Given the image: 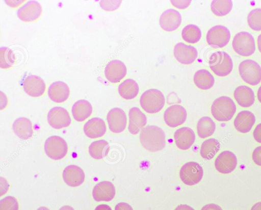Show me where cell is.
Segmentation results:
<instances>
[{"label":"cell","mask_w":261,"mask_h":210,"mask_svg":"<svg viewBox=\"0 0 261 210\" xmlns=\"http://www.w3.org/2000/svg\"><path fill=\"white\" fill-rule=\"evenodd\" d=\"M139 138L142 146L150 152L160 151L166 145L164 132L155 125H148L144 127L141 131Z\"/></svg>","instance_id":"cell-1"},{"label":"cell","mask_w":261,"mask_h":210,"mask_svg":"<svg viewBox=\"0 0 261 210\" xmlns=\"http://www.w3.org/2000/svg\"><path fill=\"white\" fill-rule=\"evenodd\" d=\"M236 112V106L231 98L222 96L216 98L211 106V113L219 121L230 120Z\"/></svg>","instance_id":"cell-2"},{"label":"cell","mask_w":261,"mask_h":210,"mask_svg":"<svg viewBox=\"0 0 261 210\" xmlns=\"http://www.w3.org/2000/svg\"><path fill=\"white\" fill-rule=\"evenodd\" d=\"M165 99L163 93L155 89H150L144 92L140 98L142 108L147 113L154 114L164 107Z\"/></svg>","instance_id":"cell-3"},{"label":"cell","mask_w":261,"mask_h":210,"mask_svg":"<svg viewBox=\"0 0 261 210\" xmlns=\"http://www.w3.org/2000/svg\"><path fill=\"white\" fill-rule=\"evenodd\" d=\"M208 64L213 72L219 76L228 75L233 68V62L230 56L223 51L213 52L210 57Z\"/></svg>","instance_id":"cell-4"},{"label":"cell","mask_w":261,"mask_h":210,"mask_svg":"<svg viewBox=\"0 0 261 210\" xmlns=\"http://www.w3.org/2000/svg\"><path fill=\"white\" fill-rule=\"evenodd\" d=\"M239 71L242 79L250 85L255 86L261 82V67L253 60L247 59L241 62Z\"/></svg>","instance_id":"cell-5"},{"label":"cell","mask_w":261,"mask_h":210,"mask_svg":"<svg viewBox=\"0 0 261 210\" xmlns=\"http://www.w3.org/2000/svg\"><path fill=\"white\" fill-rule=\"evenodd\" d=\"M232 46L239 55L248 57L252 55L255 50V44L253 36L247 32H241L233 37Z\"/></svg>","instance_id":"cell-6"},{"label":"cell","mask_w":261,"mask_h":210,"mask_svg":"<svg viewBox=\"0 0 261 210\" xmlns=\"http://www.w3.org/2000/svg\"><path fill=\"white\" fill-rule=\"evenodd\" d=\"M44 150L49 158L54 160H59L66 155L68 146L63 138L58 136H53L46 140Z\"/></svg>","instance_id":"cell-7"},{"label":"cell","mask_w":261,"mask_h":210,"mask_svg":"<svg viewBox=\"0 0 261 210\" xmlns=\"http://www.w3.org/2000/svg\"><path fill=\"white\" fill-rule=\"evenodd\" d=\"M203 175L202 167L197 163L190 162L181 168L179 176L181 181L188 186H193L201 180Z\"/></svg>","instance_id":"cell-8"},{"label":"cell","mask_w":261,"mask_h":210,"mask_svg":"<svg viewBox=\"0 0 261 210\" xmlns=\"http://www.w3.org/2000/svg\"><path fill=\"white\" fill-rule=\"evenodd\" d=\"M230 39L229 30L224 25H217L213 27L207 32L206 41L213 48H222L226 46Z\"/></svg>","instance_id":"cell-9"},{"label":"cell","mask_w":261,"mask_h":210,"mask_svg":"<svg viewBox=\"0 0 261 210\" xmlns=\"http://www.w3.org/2000/svg\"><path fill=\"white\" fill-rule=\"evenodd\" d=\"M47 121L49 124L55 129L68 127L71 122L68 111L61 107H54L49 111Z\"/></svg>","instance_id":"cell-10"},{"label":"cell","mask_w":261,"mask_h":210,"mask_svg":"<svg viewBox=\"0 0 261 210\" xmlns=\"http://www.w3.org/2000/svg\"><path fill=\"white\" fill-rule=\"evenodd\" d=\"M187 117L184 107L179 104H174L168 107L164 112V119L167 125L175 127L183 124Z\"/></svg>","instance_id":"cell-11"},{"label":"cell","mask_w":261,"mask_h":210,"mask_svg":"<svg viewBox=\"0 0 261 210\" xmlns=\"http://www.w3.org/2000/svg\"><path fill=\"white\" fill-rule=\"evenodd\" d=\"M107 120L109 129L113 133H121L126 127V115L120 108H114L110 110L107 114Z\"/></svg>","instance_id":"cell-12"},{"label":"cell","mask_w":261,"mask_h":210,"mask_svg":"<svg viewBox=\"0 0 261 210\" xmlns=\"http://www.w3.org/2000/svg\"><path fill=\"white\" fill-rule=\"evenodd\" d=\"M173 54L179 63L189 65L195 61L198 56V51L196 48L192 45L179 42L176 44L174 47Z\"/></svg>","instance_id":"cell-13"},{"label":"cell","mask_w":261,"mask_h":210,"mask_svg":"<svg viewBox=\"0 0 261 210\" xmlns=\"http://www.w3.org/2000/svg\"><path fill=\"white\" fill-rule=\"evenodd\" d=\"M22 86L25 92L34 97L42 95L46 88L44 81L40 77L35 75L27 76L23 81Z\"/></svg>","instance_id":"cell-14"},{"label":"cell","mask_w":261,"mask_h":210,"mask_svg":"<svg viewBox=\"0 0 261 210\" xmlns=\"http://www.w3.org/2000/svg\"><path fill=\"white\" fill-rule=\"evenodd\" d=\"M237 165V159L235 154L230 151H224L219 154L215 161L216 170L223 174L232 172Z\"/></svg>","instance_id":"cell-15"},{"label":"cell","mask_w":261,"mask_h":210,"mask_svg":"<svg viewBox=\"0 0 261 210\" xmlns=\"http://www.w3.org/2000/svg\"><path fill=\"white\" fill-rule=\"evenodd\" d=\"M127 69L124 63L118 60L109 62L105 69L107 79L113 83L119 82L126 74Z\"/></svg>","instance_id":"cell-16"},{"label":"cell","mask_w":261,"mask_h":210,"mask_svg":"<svg viewBox=\"0 0 261 210\" xmlns=\"http://www.w3.org/2000/svg\"><path fill=\"white\" fill-rule=\"evenodd\" d=\"M42 9L39 2L30 1L17 10V16L22 21L31 22L38 19L41 15Z\"/></svg>","instance_id":"cell-17"},{"label":"cell","mask_w":261,"mask_h":210,"mask_svg":"<svg viewBox=\"0 0 261 210\" xmlns=\"http://www.w3.org/2000/svg\"><path fill=\"white\" fill-rule=\"evenodd\" d=\"M181 22L180 14L173 9H168L163 12L159 19L160 27L167 32H172L176 30Z\"/></svg>","instance_id":"cell-18"},{"label":"cell","mask_w":261,"mask_h":210,"mask_svg":"<svg viewBox=\"0 0 261 210\" xmlns=\"http://www.w3.org/2000/svg\"><path fill=\"white\" fill-rule=\"evenodd\" d=\"M116 193L114 185L109 181H101L96 184L92 191V196L96 201H110Z\"/></svg>","instance_id":"cell-19"},{"label":"cell","mask_w":261,"mask_h":210,"mask_svg":"<svg viewBox=\"0 0 261 210\" xmlns=\"http://www.w3.org/2000/svg\"><path fill=\"white\" fill-rule=\"evenodd\" d=\"M64 182L69 186L75 187L80 186L85 180V173L79 166L71 165L67 166L62 174Z\"/></svg>","instance_id":"cell-20"},{"label":"cell","mask_w":261,"mask_h":210,"mask_svg":"<svg viewBox=\"0 0 261 210\" xmlns=\"http://www.w3.org/2000/svg\"><path fill=\"white\" fill-rule=\"evenodd\" d=\"M128 117V130L133 135L138 134L147 123L146 115L137 107L130 109Z\"/></svg>","instance_id":"cell-21"},{"label":"cell","mask_w":261,"mask_h":210,"mask_svg":"<svg viewBox=\"0 0 261 210\" xmlns=\"http://www.w3.org/2000/svg\"><path fill=\"white\" fill-rule=\"evenodd\" d=\"M176 146L180 149H189L195 140V134L188 127H182L176 130L174 135Z\"/></svg>","instance_id":"cell-22"},{"label":"cell","mask_w":261,"mask_h":210,"mask_svg":"<svg viewBox=\"0 0 261 210\" xmlns=\"http://www.w3.org/2000/svg\"><path fill=\"white\" fill-rule=\"evenodd\" d=\"M86 136L91 139H95L103 136L107 130L106 125L103 119L95 117L89 120L84 126Z\"/></svg>","instance_id":"cell-23"},{"label":"cell","mask_w":261,"mask_h":210,"mask_svg":"<svg viewBox=\"0 0 261 210\" xmlns=\"http://www.w3.org/2000/svg\"><path fill=\"white\" fill-rule=\"evenodd\" d=\"M69 94V87L65 83L61 81L54 82L48 89L49 98L56 103L64 102L68 99Z\"/></svg>","instance_id":"cell-24"},{"label":"cell","mask_w":261,"mask_h":210,"mask_svg":"<svg viewBox=\"0 0 261 210\" xmlns=\"http://www.w3.org/2000/svg\"><path fill=\"white\" fill-rule=\"evenodd\" d=\"M255 122L254 114L249 111H242L239 112L234 120V126L239 132H249Z\"/></svg>","instance_id":"cell-25"},{"label":"cell","mask_w":261,"mask_h":210,"mask_svg":"<svg viewBox=\"0 0 261 210\" xmlns=\"http://www.w3.org/2000/svg\"><path fill=\"white\" fill-rule=\"evenodd\" d=\"M233 96L238 104L244 108L251 106L255 101L254 92L247 86L238 87L234 91Z\"/></svg>","instance_id":"cell-26"},{"label":"cell","mask_w":261,"mask_h":210,"mask_svg":"<svg viewBox=\"0 0 261 210\" xmlns=\"http://www.w3.org/2000/svg\"><path fill=\"white\" fill-rule=\"evenodd\" d=\"M12 127L15 135L21 139L27 140L33 136L32 123L27 118H17L14 122Z\"/></svg>","instance_id":"cell-27"},{"label":"cell","mask_w":261,"mask_h":210,"mask_svg":"<svg viewBox=\"0 0 261 210\" xmlns=\"http://www.w3.org/2000/svg\"><path fill=\"white\" fill-rule=\"evenodd\" d=\"M71 112L74 119L77 121L82 122L91 115L92 107L88 101L79 100L72 106Z\"/></svg>","instance_id":"cell-28"},{"label":"cell","mask_w":261,"mask_h":210,"mask_svg":"<svg viewBox=\"0 0 261 210\" xmlns=\"http://www.w3.org/2000/svg\"><path fill=\"white\" fill-rule=\"evenodd\" d=\"M118 91L121 97L125 99H132L138 94L139 88L137 82L131 78L122 82L118 86Z\"/></svg>","instance_id":"cell-29"},{"label":"cell","mask_w":261,"mask_h":210,"mask_svg":"<svg viewBox=\"0 0 261 210\" xmlns=\"http://www.w3.org/2000/svg\"><path fill=\"white\" fill-rule=\"evenodd\" d=\"M193 80L195 85L202 90L210 89L215 83L213 75L204 69L197 70L194 75Z\"/></svg>","instance_id":"cell-30"},{"label":"cell","mask_w":261,"mask_h":210,"mask_svg":"<svg viewBox=\"0 0 261 210\" xmlns=\"http://www.w3.org/2000/svg\"><path fill=\"white\" fill-rule=\"evenodd\" d=\"M216 129V124L212 119L207 116L201 118L197 124L198 136L202 139L212 136Z\"/></svg>","instance_id":"cell-31"},{"label":"cell","mask_w":261,"mask_h":210,"mask_svg":"<svg viewBox=\"0 0 261 210\" xmlns=\"http://www.w3.org/2000/svg\"><path fill=\"white\" fill-rule=\"evenodd\" d=\"M110 146L107 141L100 140L93 142L89 147V152L92 158L100 160L108 153Z\"/></svg>","instance_id":"cell-32"},{"label":"cell","mask_w":261,"mask_h":210,"mask_svg":"<svg viewBox=\"0 0 261 210\" xmlns=\"http://www.w3.org/2000/svg\"><path fill=\"white\" fill-rule=\"evenodd\" d=\"M220 148V145L218 141L214 138H210L202 143L200 153L203 159L211 160L218 152Z\"/></svg>","instance_id":"cell-33"},{"label":"cell","mask_w":261,"mask_h":210,"mask_svg":"<svg viewBox=\"0 0 261 210\" xmlns=\"http://www.w3.org/2000/svg\"><path fill=\"white\" fill-rule=\"evenodd\" d=\"M181 36L186 42L192 44L196 43L201 37V31L195 24H188L182 30Z\"/></svg>","instance_id":"cell-34"},{"label":"cell","mask_w":261,"mask_h":210,"mask_svg":"<svg viewBox=\"0 0 261 210\" xmlns=\"http://www.w3.org/2000/svg\"><path fill=\"white\" fill-rule=\"evenodd\" d=\"M232 6L231 0H214L211 3V9L216 16H223L230 12Z\"/></svg>","instance_id":"cell-35"},{"label":"cell","mask_w":261,"mask_h":210,"mask_svg":"<svg viewBox=\"0 0 261 210\" xmlns=\"http://www.w3.org/2000/svg\"><path fill=\"white\" fill-rule=\"evenodd\" d=\"M15 56L13 51L7 47L0 48V67L7 69L12 67L15 62Z\"/></svg>","instance_id":"cell-36"},{"label":"cell","mask_w":261,"mask_h":210,"mask_svg":"<svg viewBox=\"0 0 261 210\" xmlns=\"http://www.w3.org/2000/svg\"><path fill=\"white\" fill-rule=\"evenodd\" d=\"M247 22L249 27L254 31H261V8L251 10L247 16Z\"/></svg>","instance_id":"cell-37"},{"label":"cell","mask_w":261,"mask_h":210,"mask_svg":"<svg viewBox=\"0 0 261 210\" xmlns=\"http://www.w3.org/2000/svg\"><path fill=\"white\" fill-rule=\"evenodd\" d=\"M17 199L11 196L5 197L0 201V210H18Z\"/></svg>","instance_id":"cell-38"},{"label":"cell","mask_w":261,"mask_h":210,"mask_svg":"<svg viewBox=\"0 0 261 210\" xmlns=\"http://www.w3.org/2000/svg\"><path fill=\"white\" fill-rule=\"evenodd\" d=\"M122 1H100L101 8L107 11H113L117 9L120 6Z\"/></svg>","instance_id":"cell-39"},{"label":"cell","mask_w":261,"mask_h":210,"mask_svg":"<svg viewBox=\"0 0 261 210\" xmlns=\"http://www.w3.org/2000/svg\"><path fill=\"white\" fill-rule=\"evenodd\" d=\"M171 4L179 9H184L188 8L191 3V1H170Z\"/></svg>","instance_id":"cell-40"},{"label":"cell","mask_w":261,"mask_h":210,"mask_svg":"<svg viewBox=\"0 0 261 210\" xmlns=\"http://www.w3.org/2000/svg\"><path fill=\"white\" fill-rule=\"evenodd\" d=\"M252 159L256 165L261 166V146L257 147L253 150Z\"/></svg>","instance_id":"cell-41"},{"label":"cell","mask_w":261,"mask_h":210,"mask_svg":"<svg viewBox=\"0 0 261 210\" xmlns=\"http://www.w3.org/2000/svg\"><path fill=\"white\" fill-rule=\"evenodd\" d=\"M253 135L254 139L257 142L261 143V123L255 127Z\"/></svg>","instance_id":"cell-42"},{"label":"cell","mask_w":261,"mask_h":210,"mask_svg":"<svg viewBox=\"0 0 261 210\" xmlns=\"http://www.w3.org/2000/svg\"><path fill=\"white\" fill-rule=\"evenodd\" d=\"M115 210H133V209L129 204L126 202H120L115 206Z\"/></svg>","instance_id":"cell-43"},{"label":"cell","mask_w":261,"mask_h":210,"mask_svg":"<svg viewBox=\"0 0 261 210\" xmlns=\"http://www.w3.org/2000/svg\"><path fill=\"white\" fill-rule=\"evenodd\" d=\"M201 210H222V209L217 204L210 203L203 206Z\"/></svg>","instance_id":"cell-44"},{"label":"cell","mask_w":261,"mask_h":210,"mask_svg":"<svg viewBox=\"0 0 261 210\" xmlns=\"http://www.w3.org/2000/svg\"><path fill=\"white\" fill-rule=\"evenodd\" d=\"M174 210H195L192 207L186 204H180L177 206Z\"/></svg>","instance_id":"cell-45"},{"label":"cell","mask_w":261,"mask_h":210,"mask_svg":"<svg viewBox=\"0 0 261 210\" xmlns=\"http://www.w3.org/2000/svg\"><path fill=\"white\" fill-rule=\"evenodd\" d=\"M94 210H112V208L109 205L102 204L97 206Z\"/></svg>","instance_id":"cell-46"},{"label":"cell","mask_w":261,"mask_h":210,"mask_svg":"<svg viewBox=\"0 0 261 210\" xmlns=\"http://www.w3.org/2000/svg\"><path fill=\"white\" fill-rule=\"evenodd\" d=\"M251 210H261V202L254 204L251 207Z\"/></svg>","instance_id":"cell-47"},{"label":"cell","mask_w":261,"mask_h":210,"mask_svg":"<svg viewBox=\"0 0 261 210\" xmlns=\"http://www.w3.org/2000/svg\"><path fill=\"white\" fill-rule=\"evenodd\" d=\"M257 46L260 52H261V34L257 37Z\"/></svg>","instance_id":"cell-48"},{"label":"cell","mask_w":261,"mask_h":210,"mask_svg":"<svg viewBox=\"0 0 261 210\" xmlns=\"http://www.w3.org/2000/svg\"><path fill=\"white\" fill-rule=\"evenodd\" d=\"M59 210H74L72 207L69 205H64L61 207Z\"/></svg>","instance_id":"cell-49"},{"label":"cell","mask_w":261,"mask_h":210,"mask_svg":"<svg viewBox=\"0 0 261 210\" xmlns=\"http://www.w3.org/2000/svg\"><path fill=\"white\" fill-rule=\"evenodd\" d=\"M257 96L258 101L261 103V86L258 89Z\"/></svg>","instance_id":"cell-50"},{"label":"cell","mask_w":261,"mask_h":210,"mask_svg":"<svg viewBox=\"0 0 261 210\" xmlns=\"http://www.w3.org/2000/svg\"><path fill=\"white\" fill-rule=\"evenodd\" d=\"M37 210H49V209L45 206H41V207H39Z\"/></svg>","instance_id":"cell-51"}]
</instances>
